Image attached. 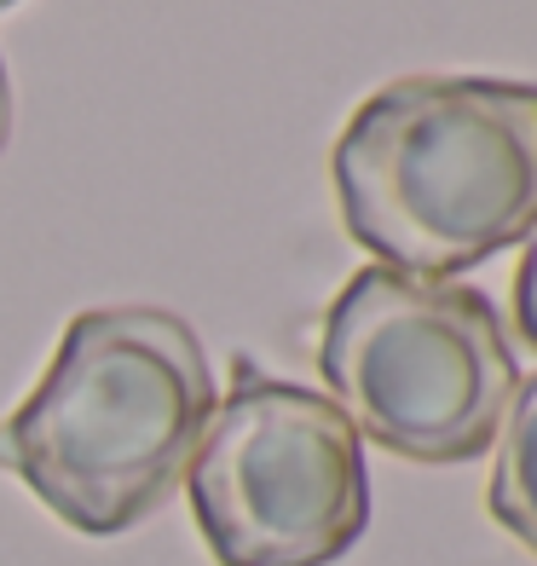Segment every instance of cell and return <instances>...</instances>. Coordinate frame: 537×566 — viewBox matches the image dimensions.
Returning a JSON list of instances; mask_svg holds the SVG:
<instances>
[{
  "label": "cell",
  "instance_id": "obj_1",
  "mask_svg": "<svg viewBox=\"0 0 537 566\" xmlns=\"http://www.w3.org/2000/svg\"><path fill=\"white\" fill-rule=\"evenodd\" d=\"M220 405L202 336L168 306L75 313L35 394L0 422V469L82 537H122L186 485Z\"/></svg>",
  "mask_w": 537,
  "mask_h": 566
},
{
  "label": "cell",
  "instance_id": "obj_2",
  "mask_svg": "<svg viewBox=\"0 0 537 566\" xmlns=\"http://www.w3.org/2000/svg\"><path fill=\"white\" fill-rule=\"evenodd\" d=\"M329 179L376 266L474 272L537 231V87L399 75L347 116Z\"/></svg>",
  "mask_w": 537,
  "mask_h": 566
},
{
  "label": "cell",
  "instance_id": "obj_3",
  "mask_svg": "<svg viewBox=\"0 0 537 566\" xmlns=\"http://www.w3.org/2000/svg\"><path fill=\"white\" fill-rule=\"evenodd\" d=\"M318 370L358 440L428 469L492 451L520 388L503 318L474 283L376 261L324 306Z\"/></svg>",
  "mask_w": 537,
  "mask_h": 566
},
{
  "label": "cell",
  "instance_id": "obj_4",
  "mask_svg": "<svg viewBox=\"0 0 537 566\" xmlns=\"http://www.w3.org/2000/svg\"><path fill=\"white\" fill-rule=\"evenodd\" d=\"M186 492L220 566H329L370 526L358 428L329 394L243 358L197 440Z\"/></svg>",
  "mask_w": 537,
  "mask_h": 566
},
{
  "label": "cell",
  "instance_id": "obj_5",
  "mask_svg": "<svg viewBox=\"0 0 537 566\" xmlns=\"http://www.w3.org/2000/svg\"><path fill=\"white\" fill-rule=\"evenodd\" d=\"M492 446H497V457H492L485 509H492V521L520 549L537 555V376H526L515 388Z\"/></svg>",
  "mask_w": 537,
  "mask_h": 566
},
{
  "label": "cell",
  "instance_id": "obj_6",
  "mask_svg": "<svg viewBox=\"0 0 537 566\" xmlns=\"http://www.w3.org/2000/svg\"><path fill=\"white\" fill-rule=\"evenodd\" d=\"M515 318H520V336H526V347L537 353V231L526 238L520 272H515Z\"/></svg>",
  "mask_w": 537,
  "mask_h": 566
},
{
  "label": "cell",
  "instance_id": "obj_7",
  "mask_svg": "<svg viewBox=\"0 0 537 566\" xmlns=\"http://www.w3.org/2000/svg\"><path fill=\"white\" fill-rule=\"evenodd\" d=\"M7 139H12V70L0 59V150H7Z\"/></svg>",
  "mask_w": 537,
  "mask_h": 566
},
{
  "label": "cell",
  "instance_id": "obj_8",
  "mask_svg": "<svg viewBox=\"0 0 537 566\" xmlns=\"http://www.w3.org/2000/svg\"><path fill=\"white\" fill-rule=\"evenodd\" d=\"M7 7H18V0H0V12H7Z\"/></svg>",
  "mask_w": 537,
  "mask_h": 566
}]
</instances>
